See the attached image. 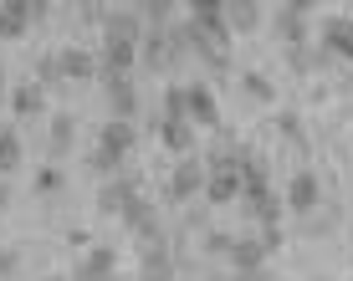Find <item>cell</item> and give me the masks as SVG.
<instances>
[{
	"label": "cell",
	"mask_w": 353,
	"mask_h": 281,
	"mask_svg": "<svg viewBox=\"0 0 353 281\" xmlns=\"http://www.w3.org/2000/svg\"><path fill=\"white\" fill-rule=\"evenodd\" d=\"M133 143H139L133 118H108V123L97 128V143H92V154H88V169H92V174H103V179L108 174H123Z\"/></svg>",
	"instance_id": "6da1fadb"
},
{
	"label": "cell",
	"mask_w": 353,
	"mask_h": 281,
	"mask_svg": "<svg viewBox=\"0 0 353 281\" xmlns=\"http://www.w3.org/2000/svg\"><path fill=\"white\" fill-rule=\"evenodd\" d=\"M185 56H194L190 26H149V31H143V41H139V62L149 72H169V67L185 62Z\"/></svg>",
	"instance_id": "7a4b0ae2"
},
{
	"label": "cell",
	"mask_w": 353,
	"mask_h": 281,
	"mask_svg": "<svg viewBox=\"0 0 353 281\" xmlns=\"http://www.w3.org/2000/svg\"><path fill=\"white\" fill-rule=\"evenodd\" d=\"M205 174H210V164L205 158H194V154H185L174 169H169V200L174 205H194V200H205Z\"/></svg>",
	"instance_id": "3957f363"
},
{
	"label": "cell",
	"mask_w": 353,
	"mask_h": 281,
	"mask_svg": "<svg viewBox=\"0 0 353 281\" xmlns=\"http://www.w3.org/2000/svg\"><path fill=\"white\" fill-rule=\"evenodd\" d=\"M139 194H143V179H139V174H108L103 189H97V215L123 220V210L139 200Z\"/></svg>",
	"instance_id": "277c9868"
},
{
	"label": "cell",
	"mask_w": 353,
	"mask_h": 281,
	"mask_svg": "<svg viewBox=\"0 0 353 281\" xmlns=\"http://www.w3.org/2000/svg\"><path fill=\"white\" fill-rule=\"evenodd\" d=\"M282 200H287V215H302V220H307L312 210H323V179L312 174V169H297V174L287 179Z\"/></svg>",
	"instance_id": "5b68a950"
},
{
	"label": "cell",
	"mask_w": 353,
	"mask_h": 281,
	"mask_svg": "<svg viewBox=\"0 0 353 281\" xmlns=\"http://www.w3.org/2000/svg\"><path fill=\"white\" fill-rule=\"evenodd\" d=\"M185 118H190L194 128H210V133H221V128H225L221 103H215L210 82H185Z\"/></svg>",
	"instance_id": "8992f818"
},
{
	"label": "cell",
	"mask_w": 353,
	"mask_h": 281,
	"mask_svg": "<svg viewBox=\"0 0 353 281\" xmlns=\"http://www.w3.org/2000/svg\"><path fill=\"white\" fill-rule=\"evenodd\" d=\"M210 174H205V205H241V169L225 158H205Z\"/></svg>",
	"instance_id": "52a82bcc"
},
{
	"label": "cell",
	"mask_w": 353,
	"mask_h": 281,
	"mask_svg": "<svg viewBox=\"0 0 353 281\" xmlns=\"http://www.w3.org/2000/svg\"><path fill=\"white\" fill-rule=\"evenodd\" d=\"M123 230L133 240H139V246H154V240H164V220H159V210H154V200H133L128 210H123Z\"/></svg>",
	"instance_id": "ba28073f"
},
{
	"label": "cell",
	"mask_w": 353,
	"mask_h": 281,
	"mask_svg": "<svg viewBox=\"0 0 353 281\" xmlns=\"http://www.w3.org/2000/svg\"><path fill=\"white\" fill-rule=\"evenodd\" d=\"M103 103L113 118H139V87L128 82V72H103Z\"/></svg>",
	"instance_id": "9c48e42d"
},
{
	"label": "cell",
	"mask_w": 353,
	"mask_h": 281,
	"mask_svg": "<svg viewBox=\"0 0 353 281\" xmlns=\"http://www.w3.org/2000/svg\"><path fill=\"white\" fill-rule=\"evenodd\" d=\"M72 281H118V251L113 246H88L72 266Z\"/></svg>",
	"instance_id": "30bf717a"
},
{
	"label": "cell",
	"mask_w": 353,
	"mask_h": 281,
	"mask_svg": "<svg viewBox=\"0 0 353 281\" xmlns=\"http://www.w3.org/2000/svg\"><path fill=\"white\" fill-rule=\"evenodd\" d=\"M318 46L333 62H353V16H327L318 26Z\"/></svg>",
	"instance_id": "8fae6325"
},
{
	"label": "cell",
	"mask_w": 353,
	"mask_h": 281,
	"mask_svg": "<svg viewBox=\"0 0 353 281\" xmlns=\"http://www.w3.org/2000/svg\"><path fill=\"white\" fill-rule=\"evenodd\" d=\"M6 103H10V113H16V118H26V123H36V118H46V87H41L36 77L16 82Z\"/></svg>",
	"instance_id": "7c38bea8"
},
{
	"label": "cell",
	"mask_w": 353,
	"mask_h": 281,
	"mask_svg": "<svg viewBox=\"0 0 353 281\" xmlns=\"http://www.w3.org/2000/svg\"><path fill=\"white\" fill-rule=\"evenodd\" d=\"M57 67H62V82H92L103 77V67H97V56L88 46H62L57 52Z\"/></svg>",
	"instance_id": "4fadbf2b"
},
{
	"label": "cell",
	"mask_w": 353,
	"mask_h": 281,
	"mask_svg": "<svg viewBox=\"0 0 353 281\" xmlns=\"http://www.w3.org/2000/svg\"><path fill=\"white\" fill-rule=\"evenodd\" d=\"M154 138H159L169 154H179V158L194 154V123H190V118H164V113H159V123H154Z\"/></svg>",
	"instance_id": "5bb4252c"
},
{
	"label": "cell",
	"mask_w": 353,
	"mask_h": 281,
	"mask_svg": "<svg viewBox=\"0 0 353 281\" xmlns=\"http://www.w3.org/2000/svg\"><path fill=\"white\" fill-rule=\"evenodd\" d=\"M272 31H276V41H282V52H292V46H302V41H312L307 16H302V10H287V6H276Z\"/></svg>",
	"instance_id": "9a60e30c"
},
{
	"label": "cell",
	"mask_w": 353,
	"mask_h": 281,
	"mask_svg": "<svg viewBox=\"0 0 353 281\" xmlns=\"http://www.w3.org/2000/svg\"><path fill=\"white\" fill-rule=\"evenodd\" d=\"M241 210H246L256 225H282V215H287V200L276 189H256V194H246L241 200Z\"/></svg>",
	"instance_id": "2e32d148"
},
{
	"label": "cell",
	"mask_w": 353,
	"mask_h": 281,
	"mask_svg": "<svg viewBox=\"0 0 353 281\" xmlns=\"http://www.w3.org/2000/svg\"><path fill=\"white\" fill-rule=\"evenodd\" d=\"M72 149H77V118H72V113H52V118H46V154L67 158Z\"/></svg>",
	"instance_id": "e0dca14e"
},
{
	"label": "cell",
	"mask_w": 353,
	"mask_h": 281,
	"mask_svg": "<svg viewBox=\"0 0 353 281\" xmlns=\"http://www.w3.org/2000/svg\"><path fill=\"white\" fill-rule=\"evenodd\" d=\"M133 62H139V41L103 36V46H97V67L103 72H133Z\"/></svg>",
	"instance_id": "ac0fdd59"
},
{
	"label": "cell",
	"mask_w": 353,
	"mask_h": 281,
	"mask_svg": "<svg viewBox=\"0 0 353 281\" xmlns=\"http://www.w3.org/2000/svg\"><path fill=\"white\" fill-rule=\"evenodd\" d=\"M97 26H103V36H118V41H143V31H149L139 21V10H103Z\"/></svg>",
	"instance_id": "d6986e66"
},
{
	"label": "cell",
	"mask_w": 353,
	"mask_h": 281,
	"mask_svg": "<svg viewBox=\"0 0 353 281\" xmlns=\"http://www.w3.org/2000/svg\"><path fill=\"white\" fill-rule=\"evenodd\" d=\"M236 87H241V97H246V103H256V107H272V103H276V82L266 77L261 67H246V72L236 77Z\"/></svg>",
	"instance_id": "ffe728a7"
},
{
	"label": "cell",
	"mask_w": 353,
	"mask_h": 281,
	"mask_svg": "<svg viewBox=\"0 0 353 281\" xmlns=\"http://www.w3.org/2000/svg\"><path fill=\"white\" fill-rule=\"evenodd\" d=\"M225 26L230 36H251L261 26V6L256 0H225Z\"/></svg>",
	"instance_id": "44dd1931"
},
{
	"label": "cell",
	"mask_w": 353,
	"mask_h": 281,
	"mask_svg": "<svg viewBox=\"0 0 353 281\" xmlns=\"http://www.w3.org/2000/svg\"><path fill=\"white\" fill-rule=\"evenodd\" d=\"M327 62H333V56H327L318 41H302V46H292V52H287V67L297 72V77H312V72H323Z\"/></svg>",
	"instance_id": "7402d4cb"
},
{
	"label": "cell",
	"mask_w": 353,
	"mask_h": 281,
	"mask_svg": "<svg viewBox=\"0 0 353 281\" xmlns=\"http://www.w3.org/2000/svg\"><path fill=\"white\" fill-rule=\"evenodd\" d=\"M266 256H272V251L261 246V236H236V246H230L225 261L236 266V271H251V266H266Z\"/></svg>",
	"instance_id": "603a6c76"
},
{
	"label": "cell",
	"mask_w": 353,
	"mask_h": 281,
	"mask_svg": "<svg viewBox=\"0 0 353 281\" xmlns=\"http://www.w3.org/2000/svg\"><path fill=\"white\" fill-rule=\"evenodd\" d=\"M21 158H26V149H21V133L16 128H0V174H16L21 169Z\"/></svg>",
	"instance_id": "cb8c5ba5"
},
{
	"label": "cell",
	"mask_w": 353,
	"mask_h": 281,
	"mask_svg": "<svg viewBox=\"0 0 353 281\" xmlns=\"http://www.w3.org/2000/svg\"><path fill=\"white\" fill-rule=\"evenodd\" d=\"M143 26H174V0H133Z\"/></svg>",
	"instance_id": "d4e9b609"
},
{
	"label": "cell",
	"mask_w": 353,
	"mask_h": 281,
	"mask_svg": "<svg viewBox=\"0 0 353 281\" xmlns=\"http://www.w3.org/2000/svg\"><path fill=\"white\" fill-rule=\"evenodd\" d=\"M139 271H174V251H169L164 240H154V246H139Z\"/></svg>",
	"instance_id": "484cf974"
},
{
	"label": "cell",
	"mask_w": 353,
	"mask_h": 281,
	"mask_svg": "<svg viewBox=\"0 0 353 281\" xmlns=\"http://www.w3.org/2000/svg\"><path fill=\"white\" fill-rule=\"evenodd\" d=\"M31 189H36V200H57V194L67 189V174H62L57 164H46L41 174H36V185H31Z\"/></svg>",
	"instance_id": "4316f807"
},
{
	"label": "cell",
	"mask_w": 353,
	"mask_h": 281,
	"mask_svg": "<svg viewBox=\"0 0 353 281\" xmlns=\"http://www.w3.org/2000/svg\"><path fill=\"white\" fill-rule=\"evenodd\" d=\"M272 133H276V138H287V143H297V149H307V138H302V118H297V113H276V118H272Z\"/></svg>",
	"instance_id": "83f0119b"
},
{
	"label": "cell",
	"mask_w": 353,
	"mask_h": 281,
	"mask_svg": "<svg viewBox=\"0 0 353 281\" xmlns=\"http://www.w3.org/2000/svg\"><path fill=\"white\" fill-rule=\"evenodd\" d=\"M31 31V21L21 16V10H10V6H0V41H21V36Z\"/></svg>",
	"instance_id": "f1b7e54d"
},
{
	"label": "cell",
	"mask_w": 353,
	"mask_h": 281,
	"mask_svg": "<svg viewBox=\"0 0 353 281\" xmlns=\"http://www.w3.org/2000/svg\"><path fill=\"white\" fill-rule=\"evenodd\" d=\"M230 246H236V236H230V230H205V236H200V251L215 256V261H225Z\"/></svg>",
	"instance_id": "f546056e"
},
{
	"label": "cell",
	"mask_w": 353,
	"mask_h": 281,
	"mask_svg": "<svg viewBox=\"0 0 353 281\" xmlns=\"http://www.w3.org/2000/svg\"><path fill=\"white\" fill-rule=\"evenodd\" d=\"M0 6L21 10V16L31 21V26H41V21H46V10H52V0H0Z\"/></svg>",
	"instance_id": "4dcf8cb0"
},
{
	"label": "cell",
	"mask_w": 353,
	"mask_h": 281,
	"mask_svg": "<svg viewBox=\"0 0 353 281\" xmlns=\"http://www.w3.org/2000/svg\"><path fill=\"white\" fill-rule=\"evenodd\" d=\"M159 113H164V118H185V82H169V87H164Z\"/></svg>",
	"instance_id": "1f68e13d"
},
{
	"label": "cell",
	"mask_w": 353,
	"mask_h": 281,
	"mask_svg": "<svg viewBox=\"0 0 353 281\" xmlns=\"http://www.w3.org/2000/svg\"><path fill=\"white\" fill-rule=\"evenodd\" d=\"M36 82H41V87H57V82H62V67H57V52H46L41 62H36V72H31Z\"/></svg>",
	"instance_id": "d6a6232c"
},
{
	"label": "cell",
	"mask_w": 353,
	"mask_h": 281,
	"mask_svg": "<svg viewBox=\"0 0 353 281\" xmlns=\"http://www.w3.org/2000/svg\"><path fill=\"white\" fill-rule=\"evenodd\" d=\"M16 271H21V251H10V246H6V251H0V281H10Z\"/></svg>",
	"instance_id": "836d02e7"
},
{
	"label": "cell",
	"mask_w": 353,
	"mask_h": 281,
	"mask_svg": "<svg viewBox=\"0 0 353 281\" xmlns=\"http://www.w3.org/2000/svg\"><path fill=\"white\" fill-rule=\"evenodd\" d=\"M10 205H16V189H10V179H6V174H0V215H6V210H10Z\"/></svg>",
	"instance_id": "e575fe53"
},
{
	"label": "cell",
	"mask_w": 353,
	"mask_h": 281,
	"mask_svg": "<svg viewBox=\"0 0 353 281\" xmlns=\"http://www.w3.org/2000/svg\"><path fill=\"white\" fill-rule=\"evenodd\" d=\"M236 281H276L266 266H251V271H236Z\"/></svg>",
	"instance_id": "d590c367"
},
{
	"label": "cell",
	"mask_w": 353,
	"mask_h": 281,
	"mask_svg": "<svg viewBox=\"0 0 353 281\" xmlns=\"http://www.w3.org/2000/svg\"><path fill=\"white\" fill-rule=\"evenodd\" d=\"M72 6H77V16H103V10H97V0H72Z\"/></svg>",
	"instance_id": "8d00e7d4"
},
{
	"label": "cell",
	"mask_w": 353,
	"mask_h": 281,
	"mask_svg": "<svg viewBox=\"0 0 353 281\" xmlns=\"http://www.w3.org/2000/svg\"><path fill=\"white\" fill-rule=\"evenodd\" d=\"M287 10H302V16H312V6H318V0H282Z\"/></svg>",
	"instance_id": "74e56055"
},
{
	"label": "cell",
	"mask_w": 353,
	"mask_h": 281,
	"mask_svg": "<svg viewBox=\"0 0 353 281\" xmlns=\"http://www.w3.org/2000/svg\"><path fill=\"white\" fill-rule=\"evenodd\" d=\"M139 281H174V271H139Z\"/></svg>",
	"instance_id": "f35d334b"
},
{
	"label": "cell",
	"mask_w": 353,
	"mask_h": 281,
	"mask_svg": "<svg viewBox=\"0 0 353 281\" xmlns=\"http://www.w3.org/2000/svg\"><path fill=\"white\" fill-rule=\"evenodd\" d=\"M0 97H10V77H6V67H0Z\"/></svg>",
	"instance_id": "ab89813d"
},
{
	"label": "cell",
	"mask_w": 353,
	"mask_h": 281,
	"mask_svg": "<svg viewBox=\"0 0 353 281\" xmlns=\"http://www.w3.org/2000/svg\"><path fill=\"white\" fill-rule=\"evenodd\" d=\"M41 281H72V276H57V271H52V276H41Z\"/></svg>",
	"instance_id": "60d3db41"
},
{
	"label": "cell",
	"mask_w": 353,
	"mask_h": 281,
	"mask_svg": "<svg viewBox=\"0 0 353 281\" xmlns=\"http://www.w3.org/2000/svg\"><path fill=\"white\" fill-rule=\"evenodd\" d=\"M307 281H333V276H307Z\"/></svg>",
	"instance_id": "b9f144b4"
}]
</instances>
